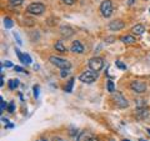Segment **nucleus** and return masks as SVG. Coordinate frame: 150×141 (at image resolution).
Listing matches in <instances>:
<instances>
[{"label":"nucleus","instance_id":"obj_9","mask_svg":"<svg viewBox=\"0 0 150 141\" xmlns=\"http://www.w3.org/2000/svg\"><path fill=\"white\" fill-rule=\"evenodd\" d=\"M124 26H125V24H124V21H121V20H112L109 22V29H110L111 31L121 30V29H124Z\"/></svg>","mask_w":150,"mask_h":141},{"label":"nucleus","instance_id":"obj_38","mask_svg":"<svg viewBox=\"0 0 150 141\" xmlns=\"http://www.w3.org/2000/svg\"><path fill=\"white\" fill-rule=\"evenodd\" d=\"M146 131H148V132H149V134H150V129H146Z\"/></svg>","mask_w":150,"mask_h":141},{"label":"nucleus","instance_id":"obj_16","mask_svg":"<svg viewBox=\"0 0 150 141\" xmlns=\"http://www.w3.org/2000/svg\"><path fill=\"white\" fill-rule=\"evenodd\" d=\"M74 82H75V78H70L68 84L65 85V87H64V91H65V93H71V91H73Z\"/></svg>","mask_w":150,"mask_h":141},{"label":"nucleus","instance_id":"obj_4","mask_svg":"<svg viewBox=\"0 0 150 141\" xmlns=\"http://www.w3.org/2000/svg\"><path fill=\"white\" fill-rule=\"evenodd\" d=\"M112 11H114V7H112L111 0H104L100 4V13L104 18H110L112 15Z\"/></svg>","mask_w":150,"mask_h":141},{"label":"nucleus","instance_id":"obj_32","mask_svg":"<svg viewBox=\"0 0 150 141\" xmlns=\"http://www.w3.org/2000/svg\"><path fill=\"white\" fill-rule=\"evenodd\" d=\"M3 65H5L6 67H13V64H11L10 61H7V60H6V61L4 63V64H3Z\"/></svg>","mask_w":150,"mask_h":141},{"label":"nucleus","instance_id":"obj_31","mask_svg":"<svg viewBox=\"0 0 150 141\" xmlns=\"http://www.w3.org/2000/svg\"><path fill=\"white\" fill-rule=\"evenodd\" d=\"M111 40H115V37L114 36H110V37H106V39H105V43H112Z\"/></svg>","mask_w":150,"mask_h":141},{"label":"nucleus","instance_id":"obj_11","mask_svg":"<svg viewBox=\"0 0 150 141\" xmlns=\"http://www.w3.org/2000/svg\"><path fill=\"white\" fill-rule=\"evenodd\" d=\"M74 33H75L74 29L70 28V26H68V25H65V26L63 25L61 28H60V34H61L63 36H65V37H70Z\"/></svg>","mask_w":150,"mask_h":141},{"label":"nucleus","instance_id":"obj_18","mask_svg":"<svg viewBox=\"0 0 150 141\" xmlns=\"http://www.w3.org/2000/svg\"><path fill=\"white\" fill-rule=\"evenodd\" d=\"M13 25H14V22L10 18H4V26H5L6 29H11Z\"/></svg>","mask_w":150,"mask_h":141},{"label":"nucleus","instance_id":"obj_34","mask_svg":"<svg viewBox=\"0 0 150 141\" xmlns=\"http://www.w3.org/2000/svg\"><path fill=\"white\" fill-rule=\"evenodd\" d=\"M134 3H135V0H127V4H129V5H133Z\"/></svg>","mask_w":150,"mask_h":141},{"label":"nucleus","instance_id":"obj_27","mask_svg":"<svg viewBox=\"0 0 150 141\" xmlns=\"http://www.w3.org/2000/svg\"><path fill=\"white\" fill-rule=\"evenodd\" d=\"M76 0H61V3H64L65 5H74Z\"/></svg>","mask_w":150,"mask_h":141},{"label":"nucleus","instance_id":"obj_35","mask_svg":"<svg viewBox=\"0 0 150 141\" xmlns=\"http://www.w3.org/2000/svg\"><path fill=\"white\" fill-rule=\"evenodd\" d=\"M1 121H3V123H5V124L9 123V120H7V119H4V117H1Z\"/></svg>","mask_w":150,"mask_h":141},{"label":"nucleus","instance_id":"obj_42","mask_svg":"<svg viewBox=\"0 0 150 141\" xmlns=\"http://www.w3.org/2000/svg\"><path fill=\"white\" fill-rule=\"evenodd\" d=\"M149 11H150V10H149Z\"/></svg>","mask_w":150,"mask_h":141},{"label":"nucleus","instance_id":"obj_30","mask_svg":"<svg viewBox=\"0 0 150 141\" xmlns=\"http://www.w3.org/2000/svg\"><path fill=\"white\" fill-rule=\"evenodd\" d=\"M14 69H15V71H18V72H22V71H24V69H22L21 66H14Z\"/></svg>","mask_w":150,"mask_h":141},{"label":"nucleus","instance_id":"obj_15","mask_svg":"<svg viewBox=\"0 0 150 141\" xmlns=\"http://www.w3.org/2000/svg\"><path fill=\"white\" fill-rule=\"evenodd\" d=\"M54 46H55V50H56V51H59V52H61V54H64V52H66V46L64 45V43H63L61 40H58V41H56Z\"/></svg>","mask_w":150,"mask_h":141},{"label":"nucleus","instance_id":"obj_5","mask_svg":"<svg viewBox=\"0 0 150 141\" xmlns=\"http://www.w3.org/2000/svg\"><path fill=\"white\" fill-rule=\"evenodd\" d=\"M26 11L31 15H41L45 11V5L41 3H31L26 7Z\"/></svg>","mask_w":150,"mask_h":141},{"label":"nucleus","instance_id":"obj_19","mask_svg":"<svg viewBox=\"0 0 150 141\" xmlns=\"http://www.w3.org/2000/svg\"><path fill=\"white\" fill-rule=\"evenodd\" d=\"M106 87H108V91L110 94H112L115 91V86H114V82L111 81V80H108V85H106Z\"/></svg>","mask_w":150,"mask_h":141},{"label":"nucleus","instance_id":"obj_41","mask_svg":"<svg viewBox=\"0 0 150 141\" xmlns=\"http://www.w3.org/2000/svg\"><path fill=\"white\" fill-rule=\"evenodd\" d=\"M123 141H130V140H127V139H125V140H123Z\"/></svg>","mask_w":150,"mask_h":141},{"label":"nucleus","instance_id":"obj_7","mask_svg":"<svg viewBox=\"0 0 150 141\" xmlns=\"http://www.w3.org/2000/svg\"><path fill=\"white\" fill-rule=\"evenodd\" d=\"M130 89L136 94H142L146 91V84L141 80H134L130 82Z\"/></svg>","mask_w":150,"mask_h":141},{"label":"nucleus","instance_id":"obj_17","mask_svg":"<svg viewBox=\"0 0 150 141\" xmlns=\"http://www.w3.org/2000/svg\"><path fill=\"white\" fill-rule=\"evenodd\" d=\"M19 84H20V82H19L18 79H11L9 81V89L10 90H15L19 86Z\"/></svg>","mask_w":150,"mask_h":141},{"label":"nucleus","instance_id":"obj_8","mask_svg":"<svg viewBox=\"0 0 150 141\" xmlns=\"http://www.w3.org/2000/svg\"><path fill=\"white\" fill-rule=\"evenodd\" d=\"M135 115H136L138 119L144 120L149 116V109L146 108V106H138L136 111H135Z\"/></svg>","mask_w":150,"mask_h":141},{"label":"nucleus","instance_id":"obj_10","mask_svg":"<svg viewBox=\"0 0 150 141\" xmlns=\"http://www.w3.org/2000/svg\"><path fill=\"white\" fill-rule=\"evenodd\" d=\"M70 51L75 52V54H82L84 52V45H82L79 40H75L73 44H71Z\"/></svg>","mask_w":150,"mask_h":141},{"label":"nucleus","instance_id":"obj_40","mask_svg":"<svg viewBox=\"0 0 150 141\" xmlns=\"http://www.w3.org/2000/svg\"><path fill=\"white\" fill-rule=\"evenodd\" d=\"M91 141H97V139H93V140H91Z\"/></svg>","mask_w":150,"mask_h":141},{"label":"nucleus","instance_id":"obj_3","mask_svg":"<svg viewBox=\"0 0 150 141\" xmlns=\"http://www.w3.org/2000/svg\"><path fill=\"white\" fill-rule=\"evenodd\" d=\"M96 79H97V72L93 71V70L84 71L82 74H80V76H79V80L84 84H93Z\"/></svg>","mask_w":150,"mask_h":141},{"label":"nucleus","instance_id":"obj_28","mask_svg":"<svg viewBox=\"0 0 150 141\" xmlns=\"http://www.w3.org/2000/svg\"><path fill=\"white\" fill-rule=\"evenodd\" d=\"M34 96H35V99L39 97V86H34Z\"/></svg>","mask_w":150,"mask_h":141},{"label":"nucleus","instance_id":"obj_39","mask_svg":"<svg viewBox=\"0 0 150 141\" xmlns=\"http://www.w3.org/2000/svg\"><path fill=\"white\" fill-rule=\"evenodd\" d=\"M139 141H146V140H144V139H140V140H139Z\"/></svg>","mask_w":150,"mask_h":141},{"label":"nucleus","instance_id":"obj_12","mask_svg":"<svg viewBox=\"0 0 150 141\" xmlns=\"http://www.w3.org/2000/svg\"><path fill=\"white\" fill-rule=\"evenodd\" d=\"M93 139H94L93 135L90 134L89 131H81L80 134H79L76 141H91Z\"/></svg>","mask_w":150,"mask_h":141},{"label":"nucleus","instance_id":"obj_22","mask_svg":"<svg viewBox=\"0 0 150 141\" xmlns=\"http://www.w3.org/2000/svg\"><path fill=\"white\" fill-rule=\"evenodd\" d=\"M22 1H24V0H9V3L11 4V5H14V6H19V5H21Z\"/></svg>","mask_w":150,"mask_h":141},{"label":"nucleus","instance_id":"obj_23","mask_svg":"<svg viewBox=\"0 0 150 141\" xmlns=\"http://www.w3.org/2000/svg\"><path fill=\"white\" fill-rule=\"evenodd\" d=\"M15 52H16V55H18V58H19V60L24 64V54H21L20 52V50L19 49H15Z\"/></svg>","mask_w":150,"mask_h":141},{"label":"nucleus","instance_id":"obj_14","mask_svg":"<svg viewBox=\"0 0 150 141\" xmlns=\"http://www.w3.org/2000/svg\"><path fill=\"white\" fill-rule=\"evenodd\" d=\"M131 31H133V34H135V35H142V34L145 33V28H144V25H141V24H136L135 26H133Z\"/></svg>","mask_w":150,"mask_h":141},{"label":"nucleus","instance_id":"obj_6","mask_svg":"<svg viewBox=\"0 0 150 141\" xmlns=\"http://www.w3.org/2000/svg\"><path fill=\"white\" fill-rule=\"evenodd\" d=\"M104 66V59L100 58V56H94V58H91L89 60V67L90 70L93 71H100L101 69H103Z\"/></svg>","mask_w":150,"mask_h":141},{"label":"nucleus","instance_id":"obj_20","mask_svg":"<svg viewBox=\"0 0 150 141\" xmlns=\"http://www.w3.org/2000/svg\"><path fill=\"white\" fill-rule=\"evenodd\" d=\"M5 109H6V102L4 101V97L1 96V97H0V112L3 114Z\"/></svg>","mask_w":150,"mask_h":141},{"label":"nucleus","instance_id":"obj_13","mask_svg":"<svg viewBox=\"0 0 150 141\" xmlns=\"http://www.w3.org/2000/svg\"><path fill=\"white\" fill-rule=\"evenodd\" d=\"M120 40H121V43L125 45H133L136 43V40H135V37L133 35H124L120 37Z\"/></svg>","mask_w":150,"mask_h":141},{"label":"nucleus","instance_id":"obj_2","mask_svg":"<svg viewBox=\"0 0 150 141\" xmlns=\"http://www.w3.org/2000/svg\"><path fill=\"white\" fill-rule=\"evenodd\" d=\"M111 99H112V101H114V104L120 109H125L129 106V102H127V100L124 97V95L120 93V91H114V93L111 94Z\"/></svg>","mask_w":150,"mask_h":141},{"label":"nucleus","instance_id":"obj_33","mask_svg":"<svg viewBox=\"0 0 150 141\" xmlns=\"http://www.w3.org/2000/svg\"><path fill=\"white\" fill-rule=\"evenodd\" d=\"M4 85V75L1 74V76H0V86Z\"/></svg>","mask_w":150,"mask_h":141},{"label":"nucleus","instance_id":"obj_1","mask_svg":"<svg viewBox=\"0 0 150 141\" xmlns=\"http://www.w3.org/2000/svg\"><path fill=\"white\" fill-rule=\"evenodd\" d=\"M49 61L61 70H70V67H71V64L68 61V60L59 58V56H54V55L50 56V58H49Z\"/></svg>","mask_w":150,"mask_h":141},{"label":"nucleus","instance_id":"obj_25","mask_svg":"<svg viewBox=\"0 0 150 141\" xmlns=\"http://www.w3.org/2000/svg\"><path fill=\"white\" fill-rule=\"evenodd\" d=\"M24 64H31V58H30L29 54H24Z\"/></svg>","mask_w":150,"mask_h":141},{"label":"nucleus","instance_id":"obj_29","mask_svg":"<svg viewBox=\"0 0 150 141\" xmlns=\"http://www.w3.org/2000/svg\"><path fill=\"white\" fill-rule=\"evenodd\" d=\"M70 74V71L69 70H61V72H60V76H61V78L64 79V78H66L68 75Z\"/></svg>","mask_w":150,"mask_h":141},{"label":"nucleus","instance_id":"obj_26","mask_svg":"<svg viewBox=\"0 0 150 141\" xmlns=\"http://www.w3.org/2000/svg\"><path fill=\"white\" fill-rule=\"evenodd\" d=\"M13 35H14L15 39H16V43H18L19 45H21V44H22V41H21V37L19 36V34H18L16 31H14V33H13Z\"/></svg>","mask_w":150,"mask_h":141},{"label":"nucleus","instance_id":"obj_24","mask_svg":"<svg viewBox=\"0 0 150 141\" xmlns=\"http://www.w3.org/2000/svg\"><path fill=\"white\" fill-rule=\"evenodd\" d=\"M7 111L9 112H14L15 111V102L14 101H11L9 104V106H7Z\"/></svg>","mask_w":150,"mask_h":141},{"label":"nucleus","instance_id":"obj_36","mask_svg":"<svg viewBox=\"0 0 150 141\" xmlns=\"http://www.w3.org/2000/svg\"><path fill=\"white\" fill-rule=\"evenodd\" d=\"M54 141H65L64 139H60V138H56V139H54Z\"/></svg>","mask_w":150,"mask_h":141},{"label":"nucleus","instance_id":"obj_21","mask_svg":"<svg viewBox=\"0 0 150 141\" xmlns=\"http://www.w3.org/2000/svg\"><path fill=\"white\" fill-rule=\"evenodd\" d=\"M115 65L118 66L119 69H121V70H126V65H125L124 63L120 61V60H116V61H115Z\"/></svg>","mask_w":150,"mask_h":141},{"label":"nucleus","instance_id":"obj_37","mask_svg":"<svg viewBox=\"0 0 150 141\" xmlns=\"http://www.w3.org/2000/svg\"><path fill=\"white\" fill-rule=\"evenodd\" d=\"M38 141H48V140H46V139H39Z\"/></svg>","mask_w":150,"mask_h":141}]
</instances>
